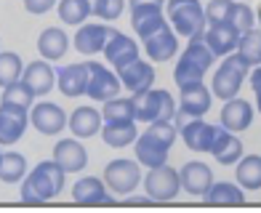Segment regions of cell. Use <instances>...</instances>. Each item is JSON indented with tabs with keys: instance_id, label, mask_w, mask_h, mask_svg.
<instances>
[{
	"instance_id": "obj_1",
	"label": "cell",
	"mask_w": 261,
	"mask_h": 213,
	"mask_svg": "<svg viewBox=\"0 0 261 213\" xmlns=\"http://www.w3.org/2000/svg\"><path fill=\"white\" fill-rule=\"evenodd\" d=\"M176 136H179V128L173 120H160V123H149V128L141 136H136V160L141 163V168H158V165L168 163L171 147Z\"/></svg>"
},
{
	"instance_id": "obj_2",
	"label": "cell",
	"mask_w": 261,
	"mask_h": 213,
	"mask_svg": "<svg viewBox=\"0 0 261 213\" xmlns=\"http://www.w3.org/2000/svg\"><path fill=\"white\" fill-rule=\"evenodd\" d=\"M64 179H67V173L62 171V165L54 157L40 160L35 165V171H30L24 176V184H21V203L38 205V203H45V200H54L64 189Z\"/></svg>"
},
{
	"instance_id": "obj_3",
	"label": "cell",
	"mask_w": 261,
	"mask_h": 213,
	"mask_svg": "<svg viewBox=\"0 0 261 213\" xmlns=\"http://www.w3.org/2000/svg\"><path fill=\"white\" fill-rule=\"evenodd\" d=\"M165 16L179 38H200L205 32V6L200 0H165Z\"/></svg>"
},
{
	"instance_id": "obj_4",
	"label": "cell",
	"mask_w": 261,
	"mask_h": 213,
	"mask_svg": "<svg viewBox=\"0 0 261 213\" xmlns=\"http://www.w3.org/2000/svg\"><path fill=\"white\" fill-rule=\"evenodd\" d=\"M134 99V117L136 123H160V120H173L179 101H173V96L165 88H144L139 93H130Z\"/></svg>"
},
{
	"instance_id": "obj_5",
	"label": "cell",
	"mask_w": 261,
	"mask_h": 213,
	"mask_svg": "<svg viewBox=\"0 0 261 213\" xmlns=\"http://www.w3.org/2000/svg\"><path fill=\"white\" fill-rule=\"evenodd\" d=\"M248 72H251V67H248L237 54L224 56V62L216 67V72H213L211 93H213L216 99H221V101L234 99L237 93H240V88H243V83H245Z\"/></svg>"
},
{
	"instance_id": "obj_6",
	"label": "cell",
	"mask_w": 261,
	"mask_h": 213,
	"mask_svg": "<svg viewBox=\"0 0 261 213\" xmlns=\"http://www.w3.org/2000/svg\"><path fill=\"white\" fill-rule=\"evenodd\" d=\"M104 184L110 192L115 195H120V197H128L134 189L141 184V163L139 160H125V157H117L112 163H107V168H104Z\"/></svg>"
},
{
	"instance_id": "obj_7",
	"label": "cell",
	"mask_w": 261,
	"mask_h": 213,
	"mask_svg": "<svg viewBox=\"0 0 261 213\" xmlns=\"http://www.w3.org/2000/svg\"><path fill=\"white\" fill-rule=\"evenodd\" d=\"M141 181H144V192L155 200V203H168V200H173L181 192L179 171H173L168 163L158 165V168H147V176Z\"/></svg>"
},
{
	"instance_id": "obj_8",
	"label": "cell",
	"mask_w": 261,
	"mask_h": 213,
	"mask_svg": "<svg viewBox=\"0 0 261 213\" xmlns=\"http://www.w3.org/2000/svg\"><path fill=\"white\" fill-rule=\"evenodd\" d=\"M88 64V83H86V96L104 104L107 99H115L120 93L123 83L117 77V72H112L110 67H104L99 62H86Z\"/></svg>"
},
{
	"instance_id": "obj_9",
	"label": "cell",
	"mask_w": 261,
	"mask_h": 213,
	"mask_svg": "<svg viewBox=\"0 0 261 213\" xmlns=\"http://www.w3.org/2000/svg\"><path fill=\"white\" fill-rule=\"evenodd\" d=\"M30 123L32 128H38L43 136H56L59 131L67 128V112L54 101H38L30 107Z\"/></svg>"
},
{
	"instance_id": "obj_10",
	"label": "cell",
	"mask_w": 261,
	"mask_h": 213,
	"mask_svg": "<svg viewBox=\"0 0 261 213\" xmlns=\"http://www.w3.org/2000/svg\"><path fill=\"white\" fill-rule=\"evenodd\" d=\"M141 43H144V54L155 64H165V62H171V59L179 54V35L173 32L171 24L160 27L158 32H152L149 38H144Z\"/></svg>"
},
{
	"instance_id": "obj_11",
	"label": "cell",
	"mask_w": 261,
	"mask_h": 213,
	"mask_svg": "<svg viewBox=\"0 0 261 213\" xmlns=\"http://www.w3.org/2000/svg\"><path fill=\"white\" fill-rule=\"evenodd\" d=\"M30 125V112L11 104H0V147H11L24 136Z\"/></svg>"
},
{
	"instance_id": "obj_12",
	"label": "cell",
	"mask_w": 261,
	"mask_h": 213,
	"mask_svg": "<svg viewBox=\"0 0 261 213\" xmlns=\"http://www.w3.org/2000/svg\"><path fill=\"white\" fill-rule=\"evenodd\" d=\"M117 77H120L123 88H128L130 93H139L144 88H152L155 86V67L144 59H134V62H125L115 69Z\"/></svg>"
},
{
	"instance_id": "obj_13",
	"label": "cell",
	"mask_w": 261,
	"mask_h": 213,
	"mask_svg": "<svg viewBox=\"0 0 261 213\" xmlns=\"http://www.w3.org/2000/svg\"><path fill=\"white\" fill-rule=\"evenodd\" d=\"M110 32L112 27H107V24H99V21H83V24L77 27L75 32V51H80L83 56H93V54H101L104 51V45H107V38H110Z\"/></svg>"
},
{
	"instance_id": "obj_14",
	"label": "cell",
	"mask_w": 261,
	"mask_h": 213,
	"mask_svg": "<svg viewBox=\"0 0 261 213\" xmlns=\"http://www.w3.org/2000/svg\"><path fill=\"white\" fill-rule=\"evenodd\" d=\"M240 30L229 21H221V24H208L203 32V40L208 43V48L213 51V56H229L237 51V40H240Z\"/></svg>"
},
{
	"instance_id": "obj_15",
	"label": "cell",
	"mask_w": 261,
	"mask_h": 213,
	"mask_svg": "<svg viewBox=\"0 0 261 213\" xmlns=\"http://www.w3.org/2000/svg\"><path fill=\"white\" fill-rule=\"evenodd\" d=\"M21 83H24V86L35 93V99L45 96V93H51L56 88V69L45 62V59L30 62L24 67V72H21Z\"/></svg>"
},
{
	"instance_id": "obj_16",
	"label": "cell",
	"mask_w": 261,
	"mask_h": 213,
	"mask_svg": "<svg viewBox=\"0 0 261 213\" xmlns=\"http://www.w3.org/2000/svg\"><path fill=\"white\" fill-rule=\"evenodd\" d=\"M179 112L187 117H205L211 104H213V93L205 88L203 83H192V86L179 88Z\"/></svg>"
},
{
	"instance_id": "obj_17",
	"label": "cell",
	"mask_w": 261,
	"mask_h": 213,
	"mask_svg": "<svg viewBox=\"0 0 261 213\" xmlns=\"http://www.w3.org/2000/svg\"><path fill=\"white\" fill-rule=\"evenodd\" d=\"M72 197L80 205H112L115 203L104 179H99V176H83V179H77L72 184Z\"/></svg>"
},
{
	"instance_id": "obj_18",
	"label": "cell",
	"mask_w": 261,
	"mask_h": 213,
	"mask_svg": "<svg viewBox=\"0 0 261 213\" xmlns=\"http://www.w3.org/2000/svg\"><path fill=\"white\" fill-rule=\"evenodd\" d=\"M101 54L107 56V64H112V67L117 69L120 64L139 59L141 48H139L136 40H130V35H125V32H120V30H112L110 38H107V45H104Z\"/></svg>"
},
{
	"instance_id": "obj_19",
	"label": "cell",
	"mask_w": 261,
	"mask_h": 213,
	"mask_svg": "<svg viewBox=\"0 0 261 213\" xmlns=\"http://www.w3.org/2000/svg\"><path fill=\"white\" fill-rule=\"evenodd\" d=\"M54 160L62 165L64 173H80L88 165V152L80 144V139H62L54 147Z\"/></svg>"
},
{
	"instance_id": "obj_20",
	"label": "cell",
	"mask_w": 261,
	"mask_h": 213,
	"mask_svg": "<svg viewBox=\"0 0 261 213\" xmlns=\"http://www.w3.org/2000/svg\"><path fill=\"white\" fill-rule=\"evenodd\" d=\"M208 152L216 157V163H221V165H234L237 160L245 155V147H243V141L237 139V134H232V131H227L224 125H219L216 131H213V144H211Z\"/></svg>"
},
{
	"instance_id": "obj_21",
	"label": "cell",
	"mask_w": 261,
	"mask_h": 213,
	"mask_svg": "<svg viewBox=\"0 0 261 213\" xmlns=\"http://www.w3.org/2000/svg\"><path fill=\"white\" fill-rule=\"evenodd\" d=\"M86 83H88V64H64L56 72V88L62 91V96L67 99H77L86 96Z\"/></svg>"
},
{
	"instance_id": "obj_22",
	"label": "cell",
	"mask_w": 261,
	"mask_h": 213,
	"mask_svg": "<svg viewBox=\"0 0 261 213\" xmlns=\"http://www.w3.org/2000/svg\"><path fill=\"white\" fill-rule=\"evenodd\" d=\"M179 179H181L184 192H189L192 197H203L213 184V171H211V165L200 163V160H192L179 171Z\"/></svg>"
},
{
	"instance_id": "obj_23",
	"label": "cell",
	"mask_w": 261,
	"mask_h": 213,
	"mask_svg": "<svg viewBox=\"0 0 261 213\" xmlns=\"http://www.w3.org/2000/svg\"><path fill=\"white\" fill-rule=\"evenodd\" d=\"M168 24V16L163 14V6H136L130 8V27L141 40L149 38L152 32Z\"/></svg>"
},
{
	"instance_id": "obj_24",
	"label": "cell",
	"mask_w": 261,
	"mask_h": 213,
	"mask_svg": "<svg viewBox=\"0 0 261 213\" xmlns=\"http://www.w3.org/2000/svg\"><path fill=\"white\" fill-rule=\"evenodd\" d=\"M213 131H216V125L205 123L203 117H189L184 125H179V134L184 139V144L192 152H208L211 144H213Z\"/></svg>"
},
{
	"instance_id": "obj_25",
	"label": "cell",
	"mask_w": 261,
	"mask_h": 213,
	"mask_svg": "<svg viewBox=\"0 0 261 213\" xmlns=\"http://www.w3.org/2000/svg\"><path fill=\"white\" fill-rule=\"evenodd\" d=\"M253 123V107L248 104L245 99H227L221 107V125L232 134H240V131H248Z\"/></svg>"
},
{
	"instance_id": "obj_26",
	"label": "cell",
	"mask_w": 261,
	"mask_h": 213,
	"mask_svg": "<svg viewBox=\"0 0 261 213\" xmlns=\"http://www.w3.org/2000/svg\"><path fill=\"white\" fill-rule=\"evenodd\" d=\"M67 125L77 139H91V136L101 134L104 117L96 107H77V110L67 117Z\"/></svg>"
},
{
	"instance_id": "obj_27",
	"label": "cell",
	"mask_w": 261,
	"mask_h": 213,
	"mask_svg": "<svg viewBox=\"0 0 261 213\" xmlns=\"http://www.w3.org/2000/svg\"><path fill=\"white\" fill-rule=\"evenodd\" d=\"M69 40L67 32L62 27H45L38 38V51L45 62H59V59H64L67 51H69Z\"/></svg>"
},
{
	"instance_id": "obj_28",
	"label": "cell",
	"mask_w": 261,
	"mask_h": 213,
	"mask_svg": "<svg viewBox=\"0 0 261 213\" xmlns=\"http://www.w3.org/2000/svg\"><path fill=\"white\" fill-rule=\"evenodd\" d=\"M139 136V128L136 120H112V123H104L101 125V139L107 147L112 149H125L136 141Z\"/></svg>"
},
{
	"instance_id": "obj_29",
	"label": "cell",
	"mask_w": 261,
	"mask_h": 213,
	"mask_svg": "<svg viewBox=\"0 0 261 213\" xmlns=\"http://www.w3.org/2000/svg\"><path fill=\"white\" fill-rule=\"evenodd\" d=\"M234 176L245 192H256L261 189V157L258 155H243L234 163Z\"/></svg>"
},
{
	"instance_id": "obj_30",
	"label": "cell",
	"mask_w": 261,
	"mask_h": 213,
	"mask_svg": "<svg viewBox=\"0 0 261 213\" xmlns=\"http://www.w3.org/2000/svg\"><path fill=\"white\" fill-rule=\"evenodd\" d=\"M205 203L211 205H240L245 200V192L240 184H232V181H213L211 189L203 195Z\"/></svg>"
},
{
	"instance_id": "obj_31",
	"label": "cell",
	"mask_w": 261,
	"mask_h": 213,
	"mask_svg": "<svg viewBox=\"0 0 261 213\" xmlns=\"http://www.w3.org/2000/svg\"><path fill=\"white\" fill-rule=\"evenodd\" d=\"M237 56L243 59L248 67H258L261 64V30H248L240 35V40H237Z\"/></svg>"
},
{
	"instance_id": "obj_32",
	"label": "cell",
	"mask_w": 261,
	"mask_h": 213,
	"mask_svg": "<svg viewBox=\"0 0 261 213\" xmlns=\"http://www.w3.org/2000/svg\"><path fill=\"white\" fill-rule=\"evenodd\" d=\"M24 176H27V157L19 155V152H3V157H0V181L16 184V181H24Z\"/></svg>"
},
{
	"instance_id": "obj_33",
	"label": "cell",
	"mask_w": 261,
	"mask_h": 213,
	"mask_svg": "<svg viewBox=\"0 0 261 213\" xmlns=\"http://www.w3.org/2000/svg\"><path fill=\"white\" fill-rule=\"evenodd\" d=\"M56 8H59V19H62L64 24H72V27H80L83 21L91 16L88 0H59Z\"/></svg>"
},
{
	"instance_id": "obj_34",
	"label": "cell",
	"mask_w": 261,
	"mask_h": 213,
	"mask_svg": "<svg viewBox=\"0 0 261 213\" xmlns=\"http://www.w3.org/2000/svg\"><path fill=\"white\" fill-rule=\"evenodd\" d=\"M21 72H24L21 56L16 51H0V88L21 80Z\"/></svg>"
},
{
	"instance_id": "obj_35",
	"label": "cell",
	"mask_w": 261,
	"mask_h": 213,
	"mask_svg": "<svg viewBox=\"0 0 261 213\" xmlns=\"http://www.w3.org/2000/svg\"><path fill=\"white\" fill-rule=\"evenodd\" d=\"M101 117L104 123H112V120H136L134 117V99H107L101 107Z\"/></svg>"
},
{
	"instance_id": "obj_36",
	"label": "cell",
	"mask_w": 261,
	"mask_h": 213,
	"mask_svg": "<svg viewBox=\"0 0 261 213\" xmlns=\"http://www.w3.org/2000/svg\"><path fill=\"white\" fill-rule=\"evenodd\" d=\"M0 104H11V107H19V110L30 112V107L35 104V93L21 80H16V83H11V86L3 88V101Z\"/></svg>"
},
{
	"instance_id": "obj_37",
	"label": "cell",
	"mask_w": 261,
	"mask_h": 213,
	"mask_svg": "<svg viewBox=\"0 0 261 213\" xmlns=\"http://www.w3.org/2000/svg\"><path fill=\"white\" fill-rule=\"evenodd\" d=\"M203 77H205L203 67H197V64H192V62H187V59L179 56V62H176V67H173L176 86L184 88V86H192V83H203Z\"/></svg>"
},
{
	"instance_id": "obj_38",
	"label": "cell",
	"mask_w": 261,
	"mask_h": 213,
	"mask_svg": "<svg viewBox=\"0 0 261 213\" xmlns=\"http://www.w3.org/2000/svg\"><path fill=\"white\" fill-rule=\"evenodd\" d=\"M229 24H234L240 32H248L256 27V11L248 3H234L232 14H229Z\"/></svg>"
},
{
	"instance_id": "obj_39",
	"label": "cell",
	"mask_w": 261,
	"mask_h": 213,
	"mask_svg": "<svg viewBox=\"0 0 261 213\" xmlns=\"http://www.w3.org/2000/svg\"><path fill=\"white\" fill-rule=\"evenodd\" d=\"M125 11V0H96L91 6V14L99 16L101 21H115L120 19V14Z\"/></svg>"
},
{
	"instance_id": "obj_40",
	"label": "cell",
	"mask_w": 261,
	"mask_h": 213,
	"mask_svg": "<svg viewBox=\"0 0 261 213\" xmlns=\"http://www.w3.org/2000/svg\"><path fill=\"white\" fill-rule=\"evenodd\" d=\"M234 0H211L205 6V21L208 24H221V21H229Z\"/></svg>"
},
{
	"instance_id": "obj_41",
	"label": "cell",
	"mask_w": 261,
	"mask_h": 213,
	"mask_svg": "<svg viewBox=\"0 0 261 213\" xmlns=\"http://www.w3.org/2000/svg\"><path fill=\"white\" fill-rule=\"evenodd\" d=\"M56 3H59V0H24V8L30 11V14L40 16V14H48Z\"/></svg>"
},
{
	"instance_id": "obj_42",
	"label": "cell",
	"mask_w": 261,
	"mask_h": 213,
	"mask_svg": "<svg viewBox=\"0 0 261 213\" xmlns=\"http://www.w3.org/2000/svg\"><path fill=\"white\" fill-rule=\"evenodd\" d=\"M248 77H251V86H253V93H256V107H258V115H261V64L251 67Z\"/></svg>"
},
{
	"instance_id": "obj_43",
	"label": "cell",
	"mask_w": 261,
	"mask_h": 213,
	"mask_svg": "<svg viewBox=\"0 0 261 213\" xmlns=\"http://www.w3.org/2000/svg\"><path fill=\"white\" fill-rule=\"evenodd\" d=\"M136 6H165V0H130V8Z\"/></svg>"
},
{
	"instance_id": "obj_44",
	"label": "cell",
	"mask_w": 261,
	"mask_h": 213,
	"mask_svg": "<svg viewBox=\"0 0 261 213\" xmlns=\"http://www.w3.org/2000/svg\"><path fill=\"white\" fill-rule=\"evenodd\" d=\"M258 30H261V8H258Z\"/></svg>"
},
{
	"instance_id": "obj_45",
	"label": "cell",
	"mask_w": 261,
	"mask_h": 213,
	"mask_svg": "<svg viewBox=\"0 0 261 213\" xmlns=\"http://www.w3.org/2000/svg\"><path fill=\"white\" fill-rule=\"evenodd\" d=\"M0 157H3V152H0Z\"/></svg>"
}]
</instances>
